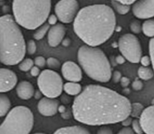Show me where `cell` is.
<instances>
[{"label":"cell","mask_w":154,"mask_h":134,"mask_svg":"<svg viewBox=\"0 0 154 134\" xmlns=\"http://www.w3.org/2000/svg\"><path fill=\"white\" fill-rule=\"evenodd\" d=\"M130 29L134 34H139L142 31V25H141V22L135 19V20L131 22Z\"/></svg>","instance_id":"cell-27"},{"label":"cell","mask_w":154,"mask_h":134,"mask_svg":"<svg viewBox=\"0 0 154 134\" xmlns=\"http://www.w3.org/2000/svg\"><path fill=\"white\" fill-rule=\"evenodd\" d=\"M111 4L114 7V10L117 11L119 14L124 15L129 13L131 9L130 4H124L120 1H117V0H111Z\"/></svg>","instance_id":"cell-21"},{"label":"cell","mask_w":154,"mask_h":134,"mask_svg":"<svg viewBox=\"0 0 154 134\" xmlns=\"http://www.w3.org/2000/svg\"><path fill=\"white\" fill-rule=\"evenodd\" d=\"M139 119L144 133L154 134V105L145 108Z\"/></svg>","instance_id":"cell-15"},{"label":"cell","mask_w":154,"mask_h":134,"mask_svg":"<svg viewBox=\"0 0 154 134\" xmlns=\"http://www.w3.org/2000/svg\"><path fill=\"white\" fill-rule=\"evenodd\" d=\"M117 1H120V2H122V3H124V4H133L135 1H136L137 0H117Z\"/></svg>","instance_id":"cell-44"},{"label":"cell","mask_w":154,"mask_h":134,"mask_svg":"<svg viewBox=\"0 0 154 134\" xmlns=\"http://www.w3.org/2000/svg\"><path fill=\"white\" fill-rule=\"evenodd\" d=\"M132 88L135 91H141L144 88V83L142 82V81L136 79L132 83Z\"/></svg>","instance_id":"cell-32"},{"label":"cell","mask_w":154,"mask_h":134,"mask_svg":"<svg viewBox=\"0 0 154 134\" xmlns=\"http://www.w3.org/2000/svg\"><path fill=\"white\" fill-rule=\"evenodd\" d=\"M42 91H41L40 90H39L38 91H36V92H35V99L40 98L41 95H42Z\"/></svg>","instance_id":"cell-47"},{"label":"cell","mask_w":154,"mask_h":134,"mask_svg":"<svg viewBox=\"0 0 154 134\" xmlns=\"http://www.w3.org/2000/svg\"><path fill=\"white\" fill-rule=\"evenodd\" d=\"M138 75L140 79L143 80H149L151 79L154 76V70L151 67L141 66L138 70Z\"/></svg>","instance_id":"cell-20"},{"label":"cell","mask_w":154,"mask_h":134,"mask_svg":"<svg viewBox=\"0 0 154 134\" xmlns=\"http://www.w3.org/2000/svg\"><path fill=\"white\" fill-rule=\"evenodd\" d=\"M55 134H89L90 131L81 126H70L61 127L54 132Z\"/></svg>","instance_id":"cell-17"},{"label":"cell","mask_w":154,"mask_h":134,"mask_svg":"<svg viewBox=\"0 0 154 134\" xmlns=\"http://www.w3.org/2000/svg\"><path fill=\"white\" fill-rule=\"evenodd\" d=\"M50 25H50L48 22V23L45 22L43 25H40L38 28H36L34 34H33V37H34L35 40H42V39L45 37V34H46L48 32V31H49L50 28H51Z\"/></svg>","instance_id":"cell-23"},{"label":"cell","mask_w":154,"mask_h":134,"mask_svg":"<svg viewBox=\"0 0 154 134\" xmlns=\"http://www.w3.org/2000/svg\"><path fill=\"white\" fill-rule=\"evenodd\" d=\"M17 83V76L11 70L2 67L0 69V91L8 92L13 89Z\"/></svg>","instance_id":"cell-12"},{"label":"cell","mask_w":154,"mask_h":134,"mask_svg":"<svg viewBox=\"0 0 154 134\" xmlns=\"http://www.w3.org/2000/svg\"><path fill=\"white\" fill-rule=\"evenodd\" d=\"M63 90L66 94L70 96H77L83 91L82 86L77 82H68L63 85Z\"/></svg>","instance_id":"cell-18"},{"label":"cell","mask_w":154,"mask_h":134,"mask_svg":"<svg viewBox=\"0 0 154 134\" xmlns=\"http://www.w3.org/2000/svg\"><path fill=\"white\" fill-rule=\"evenodd\" d=\"M151 103H152V105H154V98L153 99V100H152V101H151Z\"/></svg>","instance_id":"cell-49"},{"label":"cell","mask_w":154,"mask_h":134,"mask_svg":"<svg viewBox=\"0 0 154 134\" xmlns=\"http://www.w3.org/2000/svg\"><path fill=\"white\" fill-rule=\"evenodd\" d=\"M134 133H135V131L133 130V129L129 127V126L124 127L118 132L119 134H133Z\"/></svg>","instance_id":"cell-38"},{"label":"cell","mask_w":154,"mask_h":134,"mask_svg":"<svg viewBox=\"0 0 154 134\" xmlns=\"http://www.w3.org/2000/svg\"><path fill=\"white\" fill-rule=\"evenodd\" d=\"M79 10L77 0H60L55 6V14L63 23L74 22Z\"/></svg>","instance_id":"cell-9"},{"label":"cell","mask_w":154,"mask_h":134,"mask_svg":"<svg viewBox=\"0 0 154 134\" xmlns=\"http://www.w3.org/2000/svg\"><path fill=\"white\" fill-rule=\"evenodd\" d=\"M73 26L75 34L86 44L98 46L109 40L115 31V13L106 4L87 6L79 10Z\"/></svg>","instance_id":"cell-2"},{"label":"cell","mask_w":154,"mask_h":134,"mask_svg":"<svg viewBox=\"0 0 154 134\" xmlns=\"http://www.w3.org/2000/svg\"><path fill=\"white\" fill-rule=\"evenodd\" d=\"M140 62L141 65L146 66V67H148L149 65H150V64H152L151 58H150V56H148V55H144L141 57Z\"/></svg>","instance_id":"cell-33"},{"label":"cell","mask_w":154,"mask_h":134,"mask_svg":"<svg viewBox=\"0 0 154 134\" xmlns=\"http://www.w3.org/2000/svg\"><path fill=\"white\" fill-rule=\"evenodd\" d=\"M142 31L147 37H154V19H147L142 24Z\"/></svg>","instance_id":"cell-22"},{"label":"cell","mask_w":154,"mask_h":134,"mask_svg":"<svg viewBox=\"0 0 154 134\" xmlns=\"http://www.w3.org/2000/svg\"><path fill=\"white\" fill-rule=\"evenodd\" d=\"M132 12L138 19H150L154 16V0H137L132 5Z\"/></svg>","instance_id":"cell-10"},{"label":"cell","mask_w":154,"mask_h":134,"mask_svg":"<svg viewBox=\"0 0 154 134\" xmlns=\"http://www.w3.org/2000/svg\"><path fill=\"white\" fill-rule=\"evenodd\" d=\"M35 65V62L32 59L29 58H23L20 62L18 64V67L21 71L27 72L32 69V67Z\"/></svg>","instance_id":"cell-25"},{"label":"cell","mask_w":154,"mask_h":134,"mask_svg":"<svg viewBox=\"0 0 154 134\" xmlns=\"http://www.w3.org/2000/svg\"><path fill=\"white\" fill-rule=\"evenodd\" d=\"M120 85L123 88H127L129 85L130 84V79L126 76H122L121 80H120Z\"/></svg>","instance_id":"cell-39"},{"label":"cell","mask_w":154,"mask_h":134,"mask_svg":"<svg viewBox=\"0 0 154 134\" xmlns=\"http://www.w3.org/2000/svg\"><path fill=\"white\" fill-rule=\"evenodd\" d=\"M112 79L113 82H115V83H118L120 82L122 78V74L119 70H115L114 73H112Z\"/></svg>","instance_id":"cell-34"},{"label":"cell","mask_w":154,"mask_h":134,"mask_svg":"<svg viewBox=\"0 0 154 134\" xmlns=\"http://www.w3.org/2000/svg\"><path fill=\"white\" fill-rule=\"evenodd\" d=\"M129 92H130V91H129V88H125V89L123 90V94H124L125 95H126V94H129Z\"/></svg>","instance_id":"cell-48"},{"label":"cell","mask_w":154,"mask_h":134,"mask_svg":"<svg viewBox=\"0 0 154 134\" xmlns=\"http://www.w3.org/2000/svg\"><path fill=\"white\" fill-rule=\"evenodd\" d=\"M37 50L35 41L34 40H29L26 43V52L29 55H33Z\"/></svg>","instance_id":"cell-29"},{"label":"cell","mask_w":154,"mask_h":134,"mask_svg":"<svg viewBox=\"0 0 154 134\" xmlns=\"http://www.w3.org/2000/svg\"><path fill=\"white\" fill-rule=\"evenodd\" d=\"M126 58H125L124 56H123V55H117V57L115 58V61H116V63H117V64H124L125 62H126Z\"/></svg>","instance_id":"cell-43"},{"label":"cell","mask_w":154,"mask_h":134,"mask_svg":"<svg viewBox=\"0 0 154 134\" xmlns=\"http://www.w3.org/2000/svg\"><path fill=\"white\" fill-rule=\"evenodd\" d=\"M14 17L5 14L0 18V60L5 65H16L24 58L26 44Z\"/></svg>","instance_id":"cell-3"},{"label":"cell","mask_w":154,"mask_h":134,"mask_svg":"<svg viewBox=\"0 0 154 134\" xmlns=\"http://www.w3.org/2000/svg\"><path fill=\"white\" fill-rule=\"evenodd\" d=\"M98 134H111L113 133L112 130L107 126H102L97 131Z\"/></svg>","instance_id":"cell-35"},{"label":"cell","mask_w":154,"mask_h":134,"mask_svg":"<svg viewBox=\"0 0 154 134\" xmlns=\"http://www.w3.org/2000/svg\"><path fill=\"white\" fill-rule=\"evenodd\" d=\"M69 96V94H68V95H66V94H62L60 101H61L62 103H64V104H69V103H70L71 101H72V100H71V98Z\"/></svg>","instance_id":"cell-41"},{"label":"cell","mask_w":154,"mask_h":134,"mask_svg":"<svg viewBox=\"0 0 154 134\" xmlns=\"http://www.w3.org/2000/svg\"><path fill=\"white\" fill-rule=\"evenodd\" d=\"M72 115L76 121L90 126L121 122L130 115L132 103L117 91L99 85H88L75 96Z\"/></svg>","instance_id":"cell-1"},{"label":"cell","mask_w":154,"mask_h":134,"mask_svg":"<svg viewBox=\"0 0 154 134\" xmlns=\"http://www.w3.org/2000/svg\"><path fill=\"white\" fill-rule=\"evenodd\" d=\"M37 82L39 90L45 97L57 98L62 95L64 85L63 79L60 75L52 69H46L41 72Z\"/></svg>","instance_id":"cell-7"},{"label":"cell","mask_w":154,"mask_h":134,"mask_svg":"<svg viewBox=\"0 0 154 134\" xmlns=\"http://www.w3.org/2000/svg\"><path fill=\"white\" fill-rule=\"evenodd\" d=\"M47 64H48V67L52 69V70H58L60 68V67H62L60 61L54 57L48 58L47 59Z\"/></svg>","instance_id":"cell-26"},{"label":"cell","mask_w":154,"mask_h":134,"mask_svg":"<svg viewBox=\"0 0 154 134\" xmlns=\"http://www.w3.org/2000/svg\"><path fill=\"white\" fill-rule=\"evenodd\" d=\"M51 0H14V17L23 28L35 30L43 25L50 16Z\"/></svg>","instance_id":"cell-4"},{"label":"cell","mask_w":154,"mask_h":134,"mask_svg":"<svg viewBox=\"0 0 154 134\" xmlns=\"http://www.w3.org/2000/svg\"><path fill=\"white\" fill-rule=\"evenodd\" d=\"M149 52H150V56L151 58L152 66L154 70V37H152L149 42Z\"/></svg>","instance_id":"cell-31"},{"label":"cell","mask_w":154,"mask_h":134,"mask_svg":"<svg viewBox=\"0 0 154 134\" xmlns=\"http://www.w3.org/2000/svg\"><path fill=\"white\" fill-rule=\"evenodd\" d=\"M30 73H31L32 76H34V77H37V76H38L41 73L40 67H38V66L36 65H34L32 67L31 70H30Z\"/></svg>","instance_id":"cell-36"},{"label":"cell","mask_w":154,"mask_h":134,"mask_svg":"<svg viewBox=\"0 0 154 134\" xmlns=\"http://www.w3.org/2000/svg\"><path fill=\"white\" fill-rule=\"evenodd\" d=\"M66 110H67V109H66V107L64 105H60V106H59L58 108V112H60V114L63 113V112H66Z\"/></svg>","instance_id":"cell-46"},{"label":"cell","mask_w":154,"mask_h":134,"mask_svg":"<svg viewBox=\"0 0 154 134\" xmlns=\"http://www.w3.org/2000/svg\"><path fill=\"white\" fill-rule=\"evenodd\" d=\"M70 43H71V40H70V39H69V38L63 39V40L62 41V44H63V46H69V45H70Z\"/></svg>","instance_id":"cell-45"},{"label":"cell","mask_w":154,"mask_h":134,"mask_svg":"<svg viewBox=\"0 0 154 134\" xmlns=\"http://www.w3.org/2000/svg\"><path fill=\"white\" fill-rule=\"evenodd\" d=\"M59 20L58 17L56 14H51L48 19V22L51 25H54L57 24V21Z\"/></svg>","instance_id":"cell-37"},{"label":"cell","mask_w":154,"mask_h":134,"mask_svg":"<svg viewBox=\"0 0 154 134\" xmlns=\"http://www.w3.org/2000/svg\"><path fill=\"white\" fill-rule=\"evenodd\" d=\"M60 100L57 98L45 97H42L38 103V109L41 115L44 116H53L58 112Z\"/></svg>","instance_id":"cell-13"},{"label":"cell","mask_w":154,"mask_h":134,"mask_svg":"<svg viewBox=\"0 0 154 134\" xmlns=\"http://www.w3.org/2000/svg\"><path fill=\"white\" fill-rule=\"evenodd\" d=\"M132 117L131 115L128 116L127 118H125L124 120L121 121V124L123 127H128V126H130L132 125Z\"/></svg>","instance_id":"cell-40"},{"label":"cell","mask_w":154,"mask_h":134,"mask_svg":"<svg viewBox=\"0 0 154 134\" xmlns=\"http://www.w3.org/2000/svg\"><path fill=\"white\" fill-rule=\"evenodd\" d=\"M132 129L135 131V133L137 134H142L144 133V130H143L142 126H141V121L140 119H134L132 123Z\"/></svg>","instance_id":"cell-28"},{"label":"cell","mask_w":154,"mask_h":134,"mask_svg":"<svg viewBox=\"0 0 154 134\" xmlns=\"http://www.w3.org/2000/svg\"><path fill=\"white\" fill-rule=\"evenodd\" d=\"M119 50L129 62L137 64L140 62L142 55L141 43L133 34L127 33L120 37L118 40Z\"/></svg>","instance_id":"cell-8"},{"label":"cell","mask_w":154,"mask_h":134,"mask_svg":"<svg viewBox=\"0 0 154 134\" xmlns=\"http://www.w3.org/2000/svg\"><path fill=\"white\" fill-rule=\"evenodd\" d=\"M61 71L64 79L69 82H79L82 79V69L74 61H67L63 63Z\"/></svg>","instance_id":"cell-11"},{"label":"cell","mask_w":154,"mask_h":134,"mask_svg":"<svg viewBox=\"0 0 154 134\" xmlns=\"http://www.w3.org/2000/svg\"><path fill=\"white\" fill-rule=\"evenodd\" d=\"M34 62L35 65L38 66L40 68H43L45 67V64H47V60L43 56H37L35 58Z\"/></svg>","instance_id":"cell-30"},{"label":"cell","mask_w":154,"mask_h":134,"mask_svg":"<svg viewBox=\"0 0 154 134\" xmlns=\"http://www.w3.org/2000/svg\"><path fill=\"white\" fill-rule=\"evenodd\" d=\"M72 112H71L69 109H67V110H66V112H63V113H61V117L63 118V119L69 120L72 118Z\"/></svg>","instance_id":"cell-42"},{"label":"cell","mask_w":154,"mask_h":134,"mask_svg":"<svg viewBox=\"0 0 154 134\" xmlns=\"http://www.w3.org/2000/svg\"><path fill=\"white\" fill-rule=\"evenodd\" d=\"M144 109V106H143L141 103H138V102L132 103L130 115L132 117V118H139L140 116L141 115V114H142Z\"/></svg>","instance_id":"cell-24"},{"label":"cell","mask_w":154,"mask_h":134,"mask_svg":"<svg viewBox=\"0 0 154 134\" xmlns=\"http://www.w3.org/2000/svg\"><path fill=\"white\" fill-rule=\"evenodd\" d=\"M66 27L62 23H57L50 28L48 34V44L51 47H57L62 43L66 35Z\"/></svg>","instance_id":"cell-14"},{"label":"cell","mask_w":154,"mask_h":134,"mask_svg":"<svg viewBox=\"0 0 154 134\" xmlns=\"http://www.w3.org/2000/svg\"><path fill=\"white\" fill-rule=\"evenodd\" d=\"M11 103L10 99L7 95L2 93L0 95V117L1 118L6 116V115L11 110Z\"/></svg>","instance_id":"cell-19"},{"label":"cell","mask_w":154,"mask_h":134,"mask_svg":"<svg viewBox=\"0 0 154 134\" xmlns=\"http://www.w3.org/2000/svg\"><path fill=\"white\" fill-rule=\"evenodd\" d=\"M16 92L18 97L22 100H29L35 95V88L31 82L21 81L17 85Z\"/></svg>","instance_id":"cell-16"},{"label":"cell","mask_w":154,"mask_h":134,"mask_svg":"<svg viewBox=\"0 0 154 134\" xmlns=\"http://www.w3.org/2000/svg\"><path fill=\"white\" fill-rule=\"evenodd\" d=\"M34 126V115L28 107L17 106L6 115L0 125L1 134H28Z\"/></svg>","instance_id":"cell-6"},{"label":"cell","mask_w":154,"mask_h":134,"mask_svg":"<svg viewBox=\"0 0 154 134\" xmlns=\"http://www.w3.org/2000/svg\"><path fill=\"white\" fill-rule=\"evenodd\" d=\"M78 60L83 70L93 80L108 82L112 77L111 63L100 48L83 45L78 51Z\"/></svg>","instance_id":"cell-5"},{"label":"cell","mask_w":154,"mask_h":134,"mask_svg":"<svg viewBox=\"0 0 154 134\" xmlns=\"http://www.w3.org/2000/svg\"><path fill=\"white\" fill-rule=\"evenodd\" d=\"M2 1H4V0H2Z\"/></svg>","instance_id":"cell-50"}]
</instances>
